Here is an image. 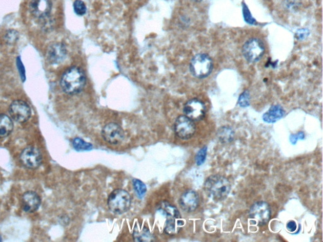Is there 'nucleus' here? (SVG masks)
Wrapping results in <instances>:
<instances>
[{"label":"nucleus","instance_id":"9b49d317","mask_svg":"<svg viewBox=\"0 0 323 242\" xmlns=\"http://www.w3.org/2000/svg\"><path fill=\"white\" fill-rule=\"evenodd\" d=\"M10 114L13 120L24 123L31 116V109L29 105L23 100H15L10 106Z\"/></svg>","mask_w":323,"mask_h":242},{"label":"nucleus","instance_id":"f8f14e48","mask_svg":"<svg viewBox=\"0 0 323 242\" xmlns=\"http://www.w3.org/2000/svg\"><path fill=\"white\" fill-rule=\"evenodd\" d=\"M22 164L30 169H35L42 164L43 157L39 149L34 147H27L22 152Z\"/></svg>","mask_w":323,"mask_h":242},{"label":"nucleus","instance_id":"39448f33","mask_svg":"<svg viewBox=\"0 0 323 242\" xmlns=\"http://www.w3.org/2000/svg\"><path fill=\"white\" fill-rule=\"evenodd\" d=\"M213 70V62L207 54H196L191 59L190 63L191 73L194 77L205 78L210 75Z\"/></svg>","mask_w":323,"mask_h":242},{"label":"nucleus","instance_id":"20e7f679","mask_svg":"<svg viewBox=\"0 0 323 242\" xmlns=\"http://www.w3.org/2000/svg\"><path fill=\"white\" fill-rule=\"evenodd\" d=\"M131 197L127 190L117 189L109 195L108 205L109 210L116 214L126 213L130 209Z\"/></svg>","mask_w":323,"mask_h":242},{"label":"nucleus","instance_id":"f257e3e1","mask_svg":"<svg viewBox=\"0 0 323 242\" xmlns=\"http://www.w3.org/2000/svg\"><path fill=\"white\" fill-rule=\"evenodd\" d=\"M60 84L66 94H78L80 93L86 85V75L80 68H70L62 75Z\"/></svg>","mask_w":323,"mask_h":242},{"label":"nucleus","instance_id":"473e14b6","mask_svg":"<svg viewBox=\"0 0 323 242\" xmlns=\"http://www.w3.org/2000/svg\"><path fill=\"white\" fill-rule=\"evenodd\" d=\"M193 1L196 2H199L202 1V0H193Z\"/></svg>","mask_w":323,"mask_h":242},{"label":"nucleus","instance_id":"6e6552de","mask_svg":"<svg viewBox=\"0 0 323 242\" xmlns=\"http://www.w3.org/2000/svg\"><path fill=\"white\" fill-rule=\"evenodd\" d=\"M174 131L177 137L181 140H189L193 137L196 132L195 124L188 117L180 116L175 121Z\"/></svg>","mask_w":323,"mask_h":242},{"label":"nucleus","instance_id":"aec40b11","mask_svg":"<svg viewBox=\"0 0 323 242\" xmlns=\"http://www.w3.org/2000/svg\"><path fill=\"white\" fill-rule=\"evenodd\" d=\"M217 137L218 140L223 143H231L234 138V132L231 127H221L218 130Z\"/></svg>","mask_w":323,"mask_h":242},{"label":"nucleus","instance_id":"c85d7f7f","mask_svg":"<svg viewBox=\"0 0 323 242\" xmlns=\"http://www.w3.org/2000/svg\"><path fill=\"white\" fill-rule=\"evenodd\" d=\"M309 30L302 29L299 30V31L297 32V39H305L306 37L308 36L309 35Z\"/></svg>","mask_w":323,"mask_h":242},{"label":"nucleus","instance_id":"1a4fd4ad","mask_svg":"<svg viewBox=\"0 0 323 242\" xmlns=\"http://www.w3.org/2000/svg\"><path fill=\"white\" fill-rule=\"evenodd\" d=\"M102 135L107 143L117 145L121 144L125 140L124 130L116 123L111 122L103 127Z\"/></svg>","mask_w":323,"mask_h":242},{"label":"nucleus","instance_id":"a878e982","mask_svg":"<svg viewBox=\"0 0 323 242\" xmlns=\"http://www.w3.org/2000/svg\"><path fill=\"white\" fill-rule=\"evenodd\" d=\"M250 94L249 92L246 91L240 95L239 100H238V104L242 107H248L250 105Z\"/></svg>","mask_w":323,"mask_h":242},{"label":"nucleus","instance_id":"c756f323","mask_svg":"<svg viewBox=\"0 0 323 242\" xmlns=\"http://www.w3.org/2000/svg\"><path fill=\"white\" fill-rule=\"evenodd\" d=\"M287 230L291 232H294L297 230V225L294 221H290L287 224Z\"/></svg>","mask_w":323,"mask_h":242},{"label":"nucleus","instance_id":"0eeeda50","mask_svg":"<svg viewBox=\"0 0 323 242\" xmlns=\"http://www.w3.org/2000/svg\"><path fill=\"white\" fill-rule=\"evenodd\" d=\"M250 218L256 225H266L271 217V209L269 205L265 201H258L254 204L250 210Z\"/></svg>","mask_w":323,"mask_h":242},{"label":"nucleus","instance_id":"f3484780","mask_svg":"<svg viewBox=\"0 0 323 242\" xmlns=\"http://www.w3.org/2000/svg\"><path fill=\"white\" fill-rule=\"evenodd\" d=\"M286 114L284 108L280 105H273L264 114L263 119L268 123H273L282 118Z\"/></svg>","mask_w":323,"mask_h":242},{"label":"nucleus","instance_id":"bb28decb","mask_svg":"<svg viewBox=\"0 0 323 242\" xmlns=\"http://www.w3.org/2000/svg\"><path fill=\"white\" fill-rule=\"evenodd\" d=\"M243 12L244 18H245L246 23L250 24V25H254V24H256V21L255 19L251 15V13L250 10H249L248 7L246 6L245 4H243Z\"/></svg>","mask_w":323,"mask_h":242},{"label":"nucleus","instance_id":"6ab92c4d","mask_svg":"<svg viewBox=\"0 0 323 242\" xmlns=\"http://www.w3.org/2000/svg\"><path fill=\"white\" fill-rule=\"evenodd\" d=\"M13 124L9 117L0 114V138L7 137L12 132Z\"/></svg>","mask_w":323,"mask_h":242},{"label":"nucleus","instance_id":"f03ea898","mask_svg":"<svg viewBox=\"0 0 323 242\" xmlns=\"http://www.w3.org/2000/svg\"><path fill=\"white\" fill-rule=\"evenodd\" d=\"M204 188L207 194L216 201L226 199L231 190V184L228 179L220 175L209 177L205 182Z\"/></svg>","mask_w":323,"mask_h":242},{"label":"nucleus","instance_id":"9d476101","mask_svg":"<svg viewBox=\"0 0 323 242\" xmlns=\"http://www.w3.org/2000/svg\"><path fill=\"white\" fill-rule=\"evenodd\" d=\"M183 111L185 116L193 121H199L205 118L206 106L201 100L194 99L186 102Z\"/></svg>","mask_w":323,"mask_h":242},{"label":"nucleus","instance_id":"cd10ccee","mask_svg":"<svg viewBox=\"0 0 323 242\" xmlns=\"http://www.w3.org/2000/svg\"><path fill=\"white\" fill-rule=\"evenodd\" d=\"M299 5V0H286V6L290 10L297 9Z\"/></svg>","mask_w":323,"mask_h":242},{"label":"nucleus","instance_id":"2f4dec72","mask_svg":"<svg viewBox=\"0 0 323 242\" xmlns=\"http://www.w3.org/2000/svg\"><path fill=\"white\" fill-rule=\"evenodd\" d=\"M297 135L299 140H303V139L305 138V133L303 132L298 133Z\"/></svg>","mask_w":323,"mask_h":242},{"label":"nucleus","instance_id":"412c9836","mask_svg":"<svg viewBox=\"0 0 323 242\" xmlns=\"http://www.w3.org/2000/svg\"><path fill=\"white\" fill-rule=\"evenodd\" d=\"M73 148L76 151H88L92 149L93 146L91 143H87L80 138H75L73 140Z\"/></svg>","mask_w":323,"mask_h":242},{"label":"nucleus","instance_id":"7c9ffc66","mask_svg":"<svg viewBox=\"0 0 323 242\" xmlns=\"http://www.w3.org/2000/svg\"><path fill=\"white\" fill-rule=\"evenodd\" d=\"M299 140L298 138L297 135H292L291 137H290V141L293 145H295L297 143V140Z\"/></svg>","mask_w":323,"mask_h":242},{"label":"nucleus","instance_id":"72a5a7b5","mask_svg":"<svg viewBox=\"0 0 323 242\" xmlns=\"http://www.w3.org/2000/svg\"><path fill=\"white\" fill-rule=\"evenodd\" d=\"M2 241V240L1 235H0V241Z\"/></svg>","mask_w":323,"mask_h":242},{"label":"nucleus","instance_id":"7ed1b4c3","mask_svg":"<svg viewBox=\"0 0 323 242\" xmlns=\"http://www.w3.org/2000/svg\"><path fill=\"white\" fill-rule=\"evenodd\" d=\"M159 210L167 216L165 232L170 235H176L184 225V221L178 209L171 204L164 201L160 205Z\"/></svg>","mask_w":323,"mask_h":242},{"label":"nucleus","instance_id":"423d86ee","mask_svg":"<svg viewBox=\"0 0 323 242\" xmlns=\"http://www.w3.org/2000/svg\"><path fill=\"white\" fill-rule=\"evenodd\" d=\"M265 48L261 40L252 38L243 46V54L249 62H258L264 56Z\"/></svg>","mask_w":323,"mask_h":242},{"label":"nucleus","instance_id":"5701e85b","mask_svg":"<svg viewBox=\"0 0 323 242\" xmlns=\"http://www.w3.org/2000/svg\"><path fill=\"white\" fill-rule=\"evenodd\" d=\"M73 9L76 14L78 16H83L87 12L86 5L82 0H75L73 4Z\"/></svg>","mask_w":323,"mask_h":242},{"label":"nucleus","instance_id":"2eb2a0df","mask_svg":"<svg viewBox=\"0 0 323 242\" xmlns=\"http://www.w3.org/2000/svg\"><path fill=\"white\" fill-rule=\"evenodd\" d=\"M67 55V50L64 43H54L49 46L47 51V58L50 63L57 64L64 61Z\"/></svg>","mask_w":323,"mask_h":242},{"label":"nucleus","instance_id":"b1692460","mask_svg":"<svg viewBox=\"0 0 323 242\" xmlns=\"http://www.w3.org/2000/svg\"><path fill=\"white\" fill-rule=\"evenodd\" d=\"M18 35L17 31H15V30H9L5 34V41L8 45H14L18 39Z\"/></svg>","mask_w":323,"mask_h":242},{"label":"nucleus","instance_id":"a211bd4d","mask_svg":"<svg viewBox=\"0 0 323 242\" xmlns=\"http://www.w3.org/2000/svg\"><path fill=\"white\" fill-rule=\"evenodd\" d=\"M133 238L136 241L147 242L155 240V236L146 227H136L133 232Z\"/></svg>","mask_w":323,"mask_h":242},{"label":"nucleus","instance_id":"dca6fc26","mask_svg":"<svg viewBox=\"0 0 323 242\" xmlns=\"http://www.w3.org/2000/svg\"><path fill=\"white\" fill-rule=\"evenodd\" d=\"M41 205V198L36 192L28 191L22 198V206L27 213H33L37 211Z\"/></svg>","mask_w":323,"mask_h":242},{"label":"nucleus","instance_id":"4be33fe9","mask_svg":"<svg viewBox=\"0 0 323 242\" xmlns=\"http://www.w3.org/2000/svg\"><path fill=\"white\" fill-rule=\"evenodd\" d=\"M133 188L135 189L136 195L138 198L142 199L145 196L147 192V187L143 182L138 179H133Z\"/></svg>","mask_w":323,"mask_h":242},{"label":"nucleus","instance_id":"4468645a","mask_svg":"<svg viewBox=\"0 0 323 242\" xmlns=\"http://www.w3.org/2000/svg\"><path fill=\"white\" fill-rule=\"evenodd\" d=\"M199 203L198 194L193 190H189L183 193L179 202L180 208L187 213L195 211Z\"/></svg>","mask_w":323,"mask_h":242},{"label":"nucleus","instance_id":"ddd939ff","mask_svg":"<svg viewBox=\"0 0 323 242\" xmlns=\"http://www.w3.org/2000/svg\"><path fill=\"white\" fill-rule=\"evenodd\" d=\"M52 10L51 0H32L30 4V11L32 15L37 19H45L48 17Z\"/></svg>","mask_w":323,"mask_h":242},{"label":"nucleus","instance_id":"393cba45","mask_svg":"<svg viewBox=\"0 0 323 242\" xmlns=\"http://www.w3.org/2000/svg\"><path fill=\"white\" fill-rule=\"evenodd\" d=\"M208 148L207 146H204L198 151L195 157L196 165L200 166L204 164L207 156Z\"/></svg>","mask_w":323,"mask_h":242}]
</instances>
